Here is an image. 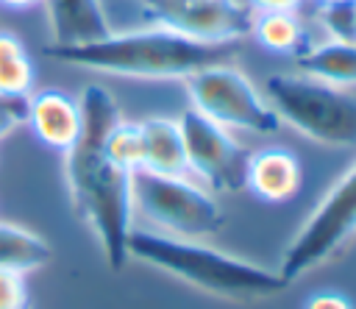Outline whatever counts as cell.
Masks as SVG:
<instances>
[{
    "label": "cell",
    "mask_w": 356,
    "mask_h": 309,
    "mask_svg": "<svg viewBox=\"0 0 356 309\" xmlns=\"http://www.w3.org/2000/svg\"><path fill=\"white\" fill-rule=\"evenodd\" d=\"M47 58L58 64H70L78 70L122 75V78H186L197 70L214 64H231L236 56V42L209 45L181 36L167 28H142L108 33L95 42L81 45H47L42 50Z\"/></svg>",
    "instance_id": "1"
},
{
    "label": "cell",
    "mask_w": 356,
    "mask_h": 309,
    "mask_svg": "<svg viewBox=\"0 0 356 309\" xmlns=\"http://www.w3.org/2000/svg\"><path fill=\"white\" fill-rule=\"evenodd\" d=\"M128 259L159 267L209 295L231 301H256L286 290L278 270L231 256L200 239H181L150 228H131Z\"/></svg>",
    "instance_id": "2"
},
{
    "label": "cell",
    "mask_w": 356,
    "mask_h": 309,
    "mask_svg": "<svg viewBox=\"0 0 356 309\" xmlns=\"http://www.w3.org/2000/svg\"><path fill=\"white\" fill-rule=\"evenodd\" d=\"M131 175L111 164L103 153V139L78 136L64 153V178L72 212L92 228L103 259L111 270L128 264V237L134 228V187Z\"/></svg>",
    "instance_id": "3"
},
{
    "label": "cell",
    "mask_w": 356,
    "mask_h": 309,
    "mask_svg": "<svg viewBox=\"0 0 356 309\" xmlns=\"http://www.w3.org/2000/svg\"><path fill=\"white\" fill-rule=\"evenodd\" d=\"M264 100L281 122L331 148L356 145V95L303 72H275L264 81Z\"/></svg>",
    "instance_id": "4"
},
{
    "label": "cell",
    "mask_w": 356,
    "mask_h": 309,
    "mask_svg": "<svg viewBox=\"0 0 356 309\" xmlns=\"http://www.w3.org/2000/svg\"><path fill=\"white\" fill-rule=\"evenodd\" d=\"M134 212L159 225L161 234L181 239H203L225 225V212L214 192L189 175H156L136 170L131 175Z\"/></svg>",
    "instance_id": "5"
},
{
    "label": "cell",
    "mask_w": 356,
    "mask_h": 309,
    "mask_svg": "<svg viewBox=\"0 0 356 309\" xmlns=\"http://www.w3.org/2000/svg\"><path fill=\"white\" fill-rule=\"evenodd\" d=\"M356 237V164L325 192L317 209L303 220L298 234L289 239L278 276L289 287L309 270L339 256Z\"/></svg>",
    "instance_id": "6"
},
{
    "label": "cell",
    "mask_w": 356,
    "mask_h": 309,
    "mask_svg": "<svg viewBox=\"0 0 356 309\" xmlns=\"http://www.w3.org/2000/svg\"><path fill=\"white\" fill-rule=\"evenodd\" d=\"M192 109L217 120L225 128L250 134H275L284 122L253 86V81L234 64H214L184 78Z\"/></svg>",
    "instance_id": "7"
},
{
    "label": "cell",
    "mask_w": 356,
    "mask_h": 309,
    "mask_svg": "<svg viewBox=\"0 0 356 309\" xmlns=\"http://www.w3.org/2000/svg\"><path fill=\"white\" fill-rule=\"evenodd\" d=\"M178 128L184 136L189 173L200 178L206 189L220 195L245 189L250 150L231 134V128L220 125L197 109H186L178 117Z\"/></svg>",
    "instance_id": "8"
},
{
    "label": "cell",
    "mask_w": 356,
    "mask_h": 309,
    "mask_svg": "<svg viewBox=\"0 0 356 309\" xmlns=\"http://www.w3.org/2000/svg\"><path fill=\"white\" fill-rule=\"evenodd\" d=\"M142 6L159 28L195 42H239L253 28V11L245 0H142Z\"/></svg>",
    "instance_id": "9"
},
{
    "label": "cell",
    "mask_w": 356,
    "mask_h": 309,
    "mask_svg": "<svg viewBox=\"0 0 356 309\" xmlns=\"http://www.w3.org/2000/svg\"><path fill=\"white\" fill-rule=\"evenodd\" d=\"M33 136L58 150L67 153L78 136H81V111L78 100H72L61 89H42L28 97V122H25Z\"/></svg>",
    "instance_id": "10"
},
{
    "label": "cell",
    "mask_w": 356,
    "mask_h": 309,
    "mask_svg": "<svg viewBox=\"0 0 356 309\" xmlns=\"http://www.w3.org/2000/svg\"><path fill=\"white\" fill-rule=\"evenodd\" d=\"M303 170L292 150L286 148H261L248 159L245 189L267 203H284L300 192Z\"/></svg>",
    "instance_id": "11"
},
{
    "label": "cell",
    "mask_w": 356,
    "mask_h": 309,
    "mask_svg": "<svg viewBox=\"0 0 356 309\" xmlns=\"http://www.w3.org/2000/svg\"><path fill=\"white\" fill-rule=\"evenodd\" d=\"M50 25V45H81L111 33L100 0H42Z\"/></svg>",
    "instance_id": "12"
},
{
    "label": "cell",
    "mask_w": 356,
    "mask_h": 309,
    "mask_svg": "<svg viewBox=\"0 0 356 309\" xmlns=\"http://www.w3.org/2000/svg\"><path fill=\"white\" fill-rule=\"evenodd\" d=\"M142 128V170L156 175H189L186 148L172 117H147Z\"/></svg>",
    "instance_id": "13"
},
{
    "label": "cell",
    "mask_w": 356,
    "mask_h": 309,
    "mask_svg": "<svg viewBox=\"0 0 356 309\" xmlns=\"http://www.w3.org/2000/svg\"><path fill=\"white\" fill-rule=\"evenodd\" d=\"M295 70L334 86H356V42L328 39L292 58Z\"/></svg>",
    "instance_id": "14"
},
{
    "label": "cell",
    "mask_w": 356,
    "mask_h": 309,
    "mask_svg": "<svg viewBox=\"0 0 356 309\" xmlns=\"http://www.w3.org/2000/svg\"><path fill=\"white\" fill-rule=\"evenodd\" d=\"M250 36L270 53L281 56H300L303 50L312 47L309 31L298 11H275V14H253V28Z\"/></svg>",
    "instance_id": "15"
},
{
    "label": "cell",
    "mask_w": 356,
    "mask_h": 309,
    "mask_svg": "<svg viewBox=\"0 0 356 309\" xmlns=\"http://www.w3.org/2000/svg\"><path fill=\"white\" fill-rule=\"evenodd\" d=\"M53 248L50 242L17 223H0V270H39L50 264Z\"/></svg>",
    "instance_id": "16"
},
{
    "label": "cell",
    "mask_w": 356,
    "mask_h": 309,
    "mask_svg": "<svg viewBox=\"0 0 356 309\" xmlns=\"http://www.w3.org/2000/svg\"><path fill=\"white\" fill-rule=\"evenodd\" d=\"M33 84L36 67L25 42L11 31H0V92L33 95Z\"/></svg>",
    "instance_id": "17"
},
{
    "label": "cell",
    "mask_w": 356,
    "mask_h": 309,
    "mask_svg": "<svg viewBox=\"0 0 356 309\" xmlns=\"http://www.w3.org/2000/svg\"><path fill=\"white\" fill-rule=\"evenodd\" d=\"M103 153L111 164H117L125 173L142 170V128H139V122L120 120L103 139Z\"/></svg>",
    "instance_id": "18"
},
{
    "label": "cell",
    "mask_w": 356,
    "mask_h": 309,
    "mask_svg": "<svg viewBox=\"0 0 356 309\" xmlns=\"http://www.w3.org/2000/svg\"><path fill=\"white\" fill-rule=\"evenodd\" d=\"M320 22L331 33V39L342 42H356V0L353 3H334V6H320L317 11Z\"/></svg>",
    "instance_id": "19"
},
{
    "label": "cell",
    "mask_w": 356,
    "mask_h": 309,
    "mask_svg": "<svg viewBox=\"0 0 356 309\" xmlns=\"http://www.w3.org/2000/svg\"><path fill=\"white\" fill-rule=\"evenodd\" d=\"M28 284L19 270H0V309H28Z\"/></svg>",
    "instance_id": "20"
},
{
    "label": "cell",
    "mask_w": 356,
    "mask_h": 309,
    "mask_svg": "<svg viewBox=\"0 0 356 309\" xmlns=\"http://www.w3.org/2000/svg\"><path fill=\"white\" fill-rule=\"evenodd\" d=\"M28 97L31 95H6V92H0V139L28 122Z\"/></svg>",
    "instance_id": "21"
},
{
    "label": "cell",
    "mask_w": 356,
    "mask_h": 309,
    "mask_svg": "<svg viewBox=\"0 0 356 309\" xmlns=\"http://www.w3.org/2000/svg\"><path fill=\"white\" fill-rule=\"evenodd\" d=\"M303 309H353V303L342 295V292H334V290H320L314 292Z\"/></svg>",
    "instance_id": "22"
},
{
    "label": "cell",
    "mask_w": 356,
    "mask_h": 309,
    "mask_svg": "<svg viewBox=\"0 0 356 309\" xmlns=\"http://www.w3.org/2000/svg\"><path fill=\"white\" fill-rule=\"evenodd\" d=\"M303 0H245L253 14H275V11H298Z\"/></svg>",
    "instance_id": "23"
},
{
    "label": "cell",
    "mask_w": 356,
    "mask_h": 309,
    "mask_svg": "<svg viewBox=\"0 0 356 309\" xmlns=\"http://www.w3.org/2000/svg\"><path fill=\"white\" fill-rule=\"evenodd\" d=\"M0 6L8 11H28L33 6H42V0H0Z\"/></svg>",
    "instance_id": "24"
},
{
    "label": "cell",
    "mask_w": 356,
    "mask_h": 309,
    "mask_svg": "<svg viewBox=\"0 0 356 309\" xmlns=\"http://www.w3.org/2000/svg\"><path fill=\"white\" fill-rule=\"evenodd\" d=\"M320 6H334V3H353V0H317Z\"/></svg>",
    "instance_id": "25"
},
{
    "label": "cell",
    "mask_w": 356,
    "mask_h": 309,
    "mask_svg": "<svg viewBox=\"0 0 356 309\" xmlns=\"http://www.w3.org/2000/svg\"><path fill=\"white\" fill-rule=\"evenodd\" d=\"M28 309H31V306H28Z\"/></svg>",
    "instance_id": "26"
}]
</instances>
